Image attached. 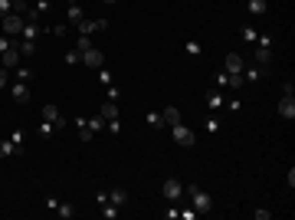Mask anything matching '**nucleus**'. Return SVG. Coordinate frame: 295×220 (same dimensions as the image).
I'll return each mask as SVG.
<instances>
[{
  "instance_id": "obj_8",
  "label": "nucleus",
  "mask_w": 295,
  "mask_h": 220,
  "mask_svg": "<svg viewBox=\"0 0 295 220\" xmlns=\"http://www.w3.org/2000/svg\"><path fill=\"white\" fill-rule=\"evenodd\" d=\"M20 59H23V53H20L16 46H10L7 53H0V66H3V69H10V72L20 66Z\"/></svg>"
},
{
  "instance_id": "obj_20",
  "label": "nucleus",
  "mask_w": 295,
  "mask_h": 220,
  "mask_svg": "<svg viewBox=\"0 0 295 220\" xmlns=\"http://www.w3.org/2000/svg\"><path fill=\"white\" fill-rule=\"evenodd\" d=\"M36 135H39V138H43V142H49V138H53V135H56L53 122H46V118H43V122H39V125H36Z\"/></svg>"
},
{
  "instance_id": "obj_14",
  "label": "nucleus",
  "mask_w": 295,
  "mask_h": 220,
  "mask_svg": "<svg viewBox=\"0 0 295 220\" xmlns=\"http://www.w3.org/2000/svg\"><path fill=\"white\" fill-rule=\"evenodd\" d=\"M269 69H263V66H256V63H249V66H243V82H256V79H263Z\"/></svg>"
},
{
  "instance_id": "obj_10",
  "label": "nucleus",
  "mask_w": 295,
  "mask_h": 220,
  "mask_svg": "<svg viewBox=\"0 0 295 220\" xmlns=\"http://www.w3.org/2000/svg\"><path fill=\"white\" fill-rule=\"evenodd\" d=\"M253 63L256 66H263V69H269V63H272V46H253Z\"/></svg>"
},
{
  "instance_id": "obj_15",
  "label": "nucleus",
  "mask_w": 295,
  "mask_h": 220,
  "mask_svg": "<svg viewBox=\"0 0 295 220\" xmlns=\"http://www.w3.org/2000/svg\"><path fill=\"white\" fill-rule=\"evenodd\" d=\"M109 204L125 207V204H128V191H125V188H112V191H109Z\"/></svg>"
},
{
  "instance_id": "obj_44",
  "label": "nucleus",
  "mask_w": 295,
  "mask_h": 220,
  "mask_svg": "<svg viewBox=\"0 0 295 220\" xmlns=\"http://www.w3.org/2000/svg\"><path fill=\"white\" fill-rule=\"evenodd\" d=\"M180 217H184V220H197V217H200V214H197L194 207H187V211H180Z\"/></svg>"
},
{
  "instance_id": "obj_43",
  "label": "nucleus",
  "mask_w": 295,
  "mask_h": 220,
  "mask_svg": "<svg viewBox=\"0 0 295 220\" xmlns=\"http://www.w3.org/2000/svg\"><path fill=\"white\" fill-rule=\"evenodd\" d=\"M253 217H256V220H269V217H272V211H266V207H259V211H253Z\"/></svg>"
},
{
  "instance_id": "obj_27",
  "label": "nucleus",
  "mask_w": 295,
  "mask_h": 220,
  "mask_svg": "<svg viewBox=\"0 0 295 220\" xmlns=\"http://www.w3.org/2000/svg\"><path fill=\"white\" fill-rule=\"evenodd\" d=\"M86 125H89V132H102V128H105V118H102V115H92V118H86Z\"/></svg>"
},
{
  "instance_id": "obj_42",
  "label": "nucleus",
  "mask_w": 295,
  "mask_h": 220,
  "mask_svg": "<svg viewBox=\"0 0 295 220\" xmlns=\"http://www.w3.org/2000/svg\"><path fill=\"white\" fill-rule=\"evenodd\" d=\"M217 86H220V89H226V86H230V76H226V72H223V69H220V72H217Z\"/></svg>"
},
{
  "instance_id": "obj_12",
  "label": "nucleus",
  "mask_w": 295,
  "mask_h": 220,
  "mask_svg": "<svg viewBox=\"0 0 295 220\" xmlns=\"http://www.w3.org/2000/svg\"><path fill=\"white\" fill-rule=\"evenodd\" d=\"M276 112H279L286 122H292V118H295V95H282V99H279V109H276Z\"/></svg>"
},
{
  "instance_id": "obj_41",
  "label": "nucleus",
  "mask_w": 295,
  "mask_h": 220,
  "mask_svg": "<svg viewBox=\"0 0 295 220\" xmlns=\"http://www.w3.org/2000/svg\"><path fill=\"white\" fill-rule=\"evenodd\" d=\"M105 125H109L112 135H122V122H118V118H112V122H105Z\"/></svg>"
},
{
  "instance_id": "obj_36",
  "label": "nucleus",
  "mask_w": 295,
  "mask_h": 220,
  "mask_svg": "<svg viewBox=\"0 0 295 220\" xmlns=\"http://www.w3.org/2000/svg\"><path fill=\"white\" fill-rule=\"evenodd\" d=\"M203 128H207V132H220V118L207 115V122H203Z\"/></svg>"
},
{
  "instance_id": "obj_17",
  "label": "nucleus",
  "mask_w": 295,
  "mask_h": 220,
  "mask_svg": "<svg viewBox=\"0 0 295 220\" xmlns=\"http://www.w3.org/2000/svg\"><path fill=\"white\" fill-rule=\"evenodd\" d=\"M66 16H69V23H79V20H86V13H82V7H79L76 0H69V7H66Z\"/></svg>"
},
{
  "instance_id": "obj_3",
  "label": "nucleus",
  "mask_w": 295,
  "mask_h": 220,
  "mask_svg": "<svg viewBox=\"0 0 295 220\" xmlns=\"http://www.w3.org/2000/svg\"><path fill=\"white\" fill-rule=\"evenodd\" d=\"M26 20L20 13H7V16H0V30L7 33V36H16V33H23Z\"/></svg>"
},
{
  "instance_id": "obj_39",
  "label": "nucleus",
  "mask_w": 295,
  "mask_h": 220,
  "mask_svg": "<svg viewBox=\"0 0 295 220\" xmlns=\"http://www.w3.org/2000/svg\"><path fill=\"white\" fill-rule=\"evenodd\" d=\"M164 217H167V220H180V207H177V204H171L167 211H164Z\"/></svg>"
},
{
  "instance_id": "obj_37",
  "label": "nucleus",
  "mask_w": 295,
  "mask_h": 220,
  "mask_svg": "<svg viewBox=\"0 0 295 220\" xmlns=\"http://www.w3.org/2000/svg\"><path fill=\"white\" fill-rule=\"evenodd\" d=\"M10 46H13V36H7V33H0V53H7Z\"/></svg>"
},
{
  "instance_id": "obj_46",
  "label": "nucleus",
  "mask_w": 295,
  "mask_h": 220,
  "mask_svg": "<svg viewBox=\"0 0 295 220\" xmlns=\"http://www.w3.org/2000/svg\"><path fill=\"white\" fill-rule=\"evenodd\" d=\"M282 95H295V82L289 79V82H282Z\"/></svg>"
},
{
  "instance_id": "obj_5",
  "label": "nucleus",
  "mask_w": 295,
  "mask_h": 220,
  "mask_svg": "<svg viewBox=\"0 0 295 220\" xmlns=\"http://www.w3.org/2000/svg\"><path fill=\"white\" fill-rule=\"evenodd\" d=\"M243 66H246V59H243L240 53H226V59H223L226 76H243Z\"/></svg>"
},
{
  "instance_id": "obj_30",
  "label": "nucleus",
  "mask_w": 295,
  "mask_h": 220,
  "mask_svg": "<svg viewBox=\"0 0 295 220\" xmlns=\"http://www.w3.org/2000/svg\"><path fill=\"white\" fill-rule=\"evenodd\" d=\"M76 49H79V53H86V49H92V36H82V33H79V39H76Z\"/></svg>"
},
{
  "instance_id": "obj_22",
  "label": "nucleus",
  "mask_w": 295,
  "mask_h": 220,
  "mask_svg": "<svg viewBox=\"0 0 295 220\" xmlns=\"http://www.w3.org/2000/svg\"><path fill=\"white\" fill-rule=\"evenodd\" d=\"M13 79H16V82H30V79H33V69H30V66H23V63H20V66L13 69Z\"/></svg>"
},
{
  "instance_id": "obj_32",
  "label": "nucleus",
  "mask_w": 295,
  "mask_h": 220,
  "mask_svg": "<svg viewBox=\"0 0 295 220\" xmlns=\"http://www.w3.org/2000/svg\"><path fill=\"white\" fill-rule=\"evenodd\" d=\"M184 49H187V56H200V53H203L197 39H187V46H184Z\"/></svg>"
},
{
  "instance_id": "obj_21",
  "label": "nucleus",
  "mask_w": 295,
  "mask_h": 220,
  "mask_svg": "<svg viewBox=\"0 0 295 220\" xmlns=\"http://www.w3.org/2000/svg\"><path fill=\"white\" fill-rule=\"evenodd\" d=\"M246 10H249L253 16H263L266 10H269V3H266V0H249V3H246Z\"/></svg>"
},
{
  "instance_id": "obj_35",
  "label": "nucleus",
  "mask_w": 295,
  "mask_h": 220,
  "mask_svg": "<svg viewBox=\"0 0 295 220\" xmlns=\"http://www.w3.org/2000/svg\"><path fill=\"white\" fill-rule=\"evenodd\" d=\"M10 142L16 145V151L23 148V128H16V132H10Z\"/></svg>"
},
{
  "instance_id": "obj_45",
  "label": "nucleus",
  "mask_w": 295,
  "mask_h": 220,
  "mask_svg": "<svg viewBox=\"0 0 295 220\" xmlns=\"http://www.w3.org/2000/svg\"><path fill=\"white\" fill-rule=\"evenodd\" d=\"M105 89H109V99H112V102H118V99H122V92L115 89V82H112V86H105Z\"/></svg>"
},
{
  "instance_id": "obj_6",
  "label": "nucleus",
  "mask_w": 295,
  "mask_h": 220,
  "mask_svg": "<svg viewBox=\"0 0 295 220\" xmlns=\"http://www.w3.org/2000/svg\"><path fill=\"white\" fill-rule=\"evenodd\" d=\"M43 118H46V122H53V128H56V132H59V128H66V125H69V118L62 115V112L56 109L53 102H49V105H43Z\"/></svg>"
},
{
  "instance_id": "obj_26",
  "label": "nucleus",
  "mask_w": 295,
  "mask_h": 220,
  "mask_svg": "<svg viewBox=\"0 0 295 220\" xmlns=\"http://www.w3.org/2000/svg\"><path fill=\"white\" fill-rule=\"evenodd\" d=\"M256 39H259L256 26H243V43H246V46H256Z\"/></svg>"
},
{
  "instance_id": "obj_19",
  "label": "nucleus",
  "mask_w": 295,
  "mask_h": 220,
  "mask_svg": "<svg viewBox=\"0 0 295 220\" xmlns=\"http://www.w3.org/2000/svg\"><path fill=\"white\" fill-rule=\"evenodd\" d=\"M223 102H226L223 92H217V89H210V92H207V105H210V112H213V109H223Z\"/></svg>"
},
{
  "instance_id": "obj_33",
  "label": "nucleus",
  "mask_w": 295,
  "mask_h": 220,
  "mask_svg": "<svg viewBox=\"0 0 295 220\" xmlns=\"http://www.w3.org/2000/svg\"><path fill=\"white\" fill-rule=\"evenodd\" d=\"M99 72V82L102 86H112V72H109V66H102V69H95Z\"/></svg>"
},
{
  "instance_id": "obj_13",
  "label": "nucleus",
  "mask_w": 295,
  "mask_h": 220,
  "mask_svg": "<svg viewBox=\"0 0 295 220\" xmlns=\"http://www.w3.org/2000/svg\"><path fill=\"white\" fill-rule=\"evenodd\" d=\"M13 46L20 49L26 59H30V56H36V53H39V39H23V36H20V39H13Z\"/></svg>"
},
{
  "instance_id": "obj_38",
  "label": "nucleus",
  "mask_w": 295,
  "mask_h": 220,
  "mask_svg": "<svg viewBox=\"0 0 295 220\" xmlns=\"http://www.w3.org/2000/svg\"><path fill=\"white\" fill-rule=\"evenodd\" d=\"M66 26H69V23H56V26H46V33H53V36H66Z\"/></svg>"
},
{
  "instance_id": "obj_24",
  "label": "nucleus",
  "mask_w": 295,
  "mask_h": 220,
  "mask_svg": "<svg viewBox=\"0 0 295 220\" xmlns=\"http://www.w3.org/2000/svg\"><path fill=\"white\" fill-rule=\"evenodd\" d=\"M16 155V145L10 138H0V158H13Z\"/></svg>"
},
{
  "instance_id": "obj_48",
  "label": "nucleus",
  "mask_w": 295,
  "mask_h": 220,
  "mask_svg": "<svg viewBox=\"0 0 295 220\" xmlns=\"http://www.w3.org/2000/svg\"><path fill=\"white\" fill-rule=\"evenodd\" d=\"M105 3H118V0H105Z\"/></svg>"
},
{
  "instance_id": "obj_29",
  "label": "nucleus",
  "mask_w": 295,
  "mask_h": 220,
  "mask_svg": "<svg viewBox=\"0 0 295 220\" xmlns=\"http://www.w3.org/2000/svg\"><path fill=\"white\" fill-rule=\"evenodd\" d=\"M145 122H148L151 128H164V118H161V112H148V115H145Z\"/></svg>"
},
{
  "instance_id": "obj_7",
  "label": "nucleus",
  "mask_w": 295,
  "mask_h": 220,
  "mask_svg": "<svg viewBox=\"0 0 295 220\" xmlns=\"http://www.w3.org/2000/svg\"><path fill=\"white\" fill-rule=\"evenodd\" d=\"M109 20H79V33L82 36H92V33H102V30H109Z\"/></svg>"
},
{
  "instance_id": "obj_9",
  "label": "nucleus",
  "mask_w": 295,
  "mask_h": 220,
  "mask_svg": "<svg viewBox=\"0 0 295 220\" xmlns=\"http://www.w3.org/2000/svg\"><path fill=\"white\" fill-rule=\"evenodd\" d=\"M82 63L89 66V69H102V66H105V53H102V49H86V53H82Z\"/></svg>"
},
{
  "instance_id": "obj_25",
  "label": "nucleus",
  "mask_w": 295,
  "mask_h": 220,
  "mask_svg": "<svg viewBox=\"0 0 295 220\" xmlns=\"http://www.w3.org/2000/svg\"><path fill=\"white\" fill-rule=\"evenodd\" d=\"M102 207V217L105 220H115L118 214H122V207H115V204H109V201H105V204H99Z\"/></svg>"
},
{
  "instance_id": "obj_28",
  "label": "nucleus",
  "mask_w": 295,
  "mask_h": 220,
  "mask_svg": "<svg viewBox=\"0 0 295 220\" xmlns=\"http://www.w3.org/2000/svg\"><path fill=\"white\" fill-rule=\"evenodd\" d=\"M76 125H79V138H82V142H92V132H89V125H86V118L79 115V118H76Z\"/></svg>"
},
{
  "instance_id": "obj_16",
  "label": "nucleus",
  "mask_w": 295,
  "mask_h": 220,
  "mask_svg": "<svg viewBox=\"0 0 295 220\" xmlns=\"http://www.w3.org/2000/svg\"><path fill=\"white\" fill-rule=\"evenodd\" d=\"M161 118H164V125H167V128L177 125V122H180V109H177V105H167V109L161 112Z\"/></svg>"
},
{
  "instance_id": "obj_4",
  "label": "nucleus",
  "mask_w": 295,
  "mask_h": 220,
  "mask_svg": "<svg viewBox=\"0 0 295 220\" xmlns=\"http://www.w3.org/2000/svg\"><path fill=\"white\" fill-rule=\"evenodd\" d=\"M164 197H167V204H177L180 197H184V181L167 178V181H164Z\"/></svg>"
},
{
  "instance_id": "obj_47",
  "label": "nucleus",
  "mask_w": 295,
  "mask_h": 220,
  "mask_svg": "<svg viewBox=\"0 0 295 220\" xmlns=\"http://www.w3.org/2000/svg\"><path fill=\"white\" fill-rule=\"evenodd\" d=\"M10 7H13V0H0V16H7Z\"/></svg>"
},
{
  "instance_id": "obj_31",
  "label": "nucleus",
  "mask_w": 295,
  "mask_h": 220,
  "mask_svg": "<svg viewBox=\"0 0 295 220\" xmlns=\"http://www.w3.org/2000/svg\"><path fill=\"white\" fill-rule=\"evenodd\" d=\"M26 10H30V3H26V0H13V7H10V13H20V16H23Z\"/></svg>"
},
{
  "instance_id": "obj_34",
  "label": "nucleus",
  "mask_w": 295,
  "mask_h": 220,
  "mask_svg": "<svg viewBox=\"0 0 295 220\" xmlns=\"http://www.w3.org/2000/svg\"><path fill=\"white\" fill-rule=\"evenodd\" d=\"M62 59H66V66H76L79 59H82V53H79V49H69V53L62 56Z\"/></svg>"
},
{
  "instance_id": "obj_23",
  "label": "nucleus",
  "mask_w": 295,
  "mask_h": 220,
  "mask_svg": "<svg viewBox=\"0 0 295 220\" xmlns=\"http://www.w3.org/2000/svg\"><path fill=\"white\" fill-rule=\"evenodd\" d=\"M105 122H112V118H118V102H112L109 99V105H102V112H99Z\"/></svg>"
},
{
  "instance_id": "obj_11",
  "label": "nucleus",
  "mask_w": 295,
  "mask_h": 220,
  "mask_svg": "<svg viewBox=\"0 0 295 220\" xmlns=\"http://www.w3.org/2000/svg\"><path fill=\"white\" fill-rule=\"evenodd\" d=\"M10 95H13L16 105H26L30 102V86L26 82H10Z\"/></svg>"
},
{
  "instance_id": "obj_2",
  "label": "nucleus",
  "mask_w": 295,
  "mask_h": 220,
  "mask_svg": "<svg viewBox=\"0 0 295 220\" xmlns=\"http://www.w3.org/2000/svg\"><path fill=\"white\" fill-rule=\"evenodd\" d=\"M171 138H174V142L180 145V148H194V145H197V135L190 132V128H187L184 122H177V125H171Z\"/></svg>"
},
{
  "instance_id": "obj_40",
  "label": "nucleus",
  "mask_w": 295,
  "mask_h": 220,
  "mask_svg": "<svg viewBox=\"0 0 295 220\" xmlns=\"http://www.w3.org/2000/svg\"><path fill=\"white\" fill-rule=\"evenodd\" d=\"M10 76H13V72L0 66V89H7V86H10Z\"/></svg>"
},
{
  "instance_id": "obj_18",
  "label": "nucleus",
  "mask_w": 295,
  "mask_h": 220,
  "mask_svg": "<svg viewBox=\"0 0 295 220\" xmlns=\"http://www.w3.org/2000/svg\"><path fill=\"white\" fill-rule=\"evenodd\" d=\"M56 217H59V220H72V217H76V207H72V204H66V201H59V207H56Z\"/></svg>"
},
{
  "instance_id": "obj_1",
  "label": "nucleus",
  "mask_w": 295,
  "mask_h": 220,
  "mask_svg": "<svg viewBox=\"0 0 295 220\" xmlns=\"http://www.w3.org/2000/svg\"><path fill=\"white\" fill-rule=\"evenodd\" d=\"M184 194L190 197V207H194L197 214H210L213 211V197H210L200 184H184Z\"/></svg>"
}]
</instances>
